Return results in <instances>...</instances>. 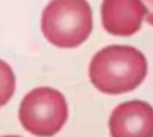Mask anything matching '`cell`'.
I'll return each mask as SVG.
<instances>
[{"instance_id":"6da1fadb","label":"cell","mask_w":153,"mask_h":137,"mask_svg":"<svg viewBox=\"0 0 153 137\" xmlns=\"http://www.w3.org/2000/svg\"><path fill=\"white\" fill-rule=\"evenodd\" d=\"M147 60L134 46L109 45L91 60L88 75L92 85L105 94H123L142 83Z\"/></svg>"},{"instance_id":"7a4b0ae2","label":"cell","mask_w":153,"mask_h":137,"mask_svg":"<svg viewBox=\"0 0 153 137\" xmlns=\"http://www.w3.org/2000/svg\"><path fill=\"white\" fill-rule=\"evenodd\" d=\"M92 10L86 0H51L42 13L44 37L59 48L82 44L92 31Z\"/></svg>"},{"instance_id":"3957f363","label":"cell","mask_w":153,"mask_h":137,"mask_svg":"<svg viewBox=\"0 0 153 137\" xmlns=\"http://www.w3.org/2000/svg\"><path fill=\"white\" fill-rule=\"evenodd\" d=\"M68 118V106L61 92L38 87L29 92L19 107V120L30 133L50 137L57 133Z\"/></svg>"},{"instance_id":"277c9868","label":"cell","mask_w":153,"mask_h":137,"mask_svg":"<svg viewBox=\"0 0 153 137\" xmlns=\"http://www.w3.org/2000/svg\"><path fill=\"white\" fill-rule=\"evenodd\" d=\"M111 137H153V107L141 100L120 104L109 119Z\"/></svg>"},{"instance_id":"5b68a950","label":"cell","mask_w":153,"mask_h":137,"mask_svg":"<svg viewBox=\"0 0 153 137\" xmlns=\"http://www.w3.org/2000/svg\"><path fill=\"white\" fill-rule=\"evenodd\" d=\"M102 24L114 35L128 37L136 33L146 15V8L140 0H103Z\"/></svg>"},{"instance_id":"8992f818","label":"cell","mask_w":153,"mask_h":137,"mask_svg":"<svg viewBox=\"0 0 153 137\" xmlns=\"http://www.w3.org/2000/svg\"><path fill=\"white\" fill-rule=\"evenodd\" d=\"M16 89V77L12 68L0 60V107L4 106L13 95Z\"/></svg>"},{"instance_id":"52a82bcc","label":"cell","mask_w":153,"mask_h":137,"mask_svg":"<svg viewBox=\"0 0 153 137\" xmlns=\"http://www.w3.org/2000/svg\"><path fill=\"white\" fill-rule=\"evenodd\" d=\"M146 8V21L153 26V0H140Z\"/></svg>"}]
</instances>
